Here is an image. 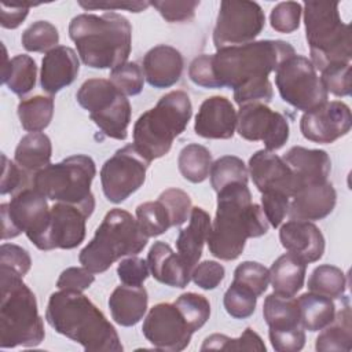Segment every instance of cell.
<instances>
[{"mask_svg":"<svg viewBox=\"0 0 352 352\" xmlns=\"http://www.w3.org/2000/svg\"><path fill=\"white\" fill-rule=\"evenodd\" d=\"M294 54V48L282 40H258L220 48L212 54L217 88H232L234 100L239 106L265 104L274 96L268 74Z\"/></svg>","mask_w":352,"mask_h":352,"instance_id":"1","label":"cell"},{"mask_svg":"<svg viewBox=\"0 0 352 352\" xmlns=\"http://www.w3.org/2000/svg\"><path fill=\"white\" fill-rule=\"evenodd\" d=\"M268 227L261 206L252 202L248 184L231 183L217 192V210L206 238L209 252L220 260H235L248 238L265 235Z\"/></svg>","mask_w":352,"mask_h":352,"instance_id":"2","label":"cell"},{"mask_svg":"<svg viewBox=\"0 0 352 352\" xmlns=\"http://www.w3.org/2000/svg\"><path fill=\"white\" fill-rule=\"evenodd\" d=\"M45 319L56 333L78 342L88 352H121L124 349L114 326L81 292L52 293Z\"/></svg>","mask_w":352,"mask_h":352,"instance_id":"3","label":"cell"},{"mask_svg":"<svg viewBox=\"0 0 352 352\" xmlns=\"http://www.w3.org/2000/svg\"><path fill=\"white\" fill-rule=\"evenodd\" d=\"M69 37L85 66L114 69L126 62L132 48V26L117 12L80 14L69 23Z\"/></svg>","mask_w":352,"mask_h":352,"instance_id":"4","label":"cell"},{"mask_svg":"<svg viewBox=\"0 0 352 352\" xmlns=\"http://www.w3.org/2000/svg\"><path fill=\"white\" fill-rule=\"evenodd\" d=\"M0 346H37L45 337L34 293L22 276L0 270Z\"/></svg>","mask_w":352,"mask_h":352,"instance_id":"5","label":"cell"},{"mask_svg":"<svg viewBox=\"0 0 352 352\" xmlns=\"http://www.w3.org/2000/svg\"><path fill=\"white\" fill-rule=\"evenodd\" d=\"M192 116L190 96L184 91H170L161 96L155 107L143 113L133 125V144L150 162L169 153L175 138L188 125Z\"/></svg>","mask_w":352,"mask_h":352,"instance_id":"6","label":"cell"},{"mask_svg":"<svg viewBox=\"0 0 352 352\" xmlns=\"http://www.w3.org/2000/svg\"><path fill=\"white\" fill-rule=\"evenodd\" d=\"M148 238L138 220L126 210L114 208L106 213L94 238L78 254V261L94 274L107 271L114 261L140 253Z\"/></svg>","mask_w":352,"mask_h":352,"instance_id":"7","label":"cell"},{"mask_svg":"<svg viewBox=\"0 0 352 352\" xmlns=\"http://www.w3.org/2000/svg\"><path fill=\"white\" fill-rule=\"evenodd\" d=\"M305 37L309 45L311 62L316 70L329 66L351 63V28L342 22L336 1L304 3Z\"/></svg>","mask_w":352,"mask_h":352,"instance_id":"8","label":"cell"},{"mask_svg":"<svg viewBox=\"0 0 352 352\" xmlns=\"http://www.w3.org/2000/svg\"><path fill=\"white\" fill-rule=\"evenodd\" d=\"M95 175L94 160L76 154L36 172L32 177V187L48 199L76 205L91 216L95 209V197L91 192Z\"/></svg>","mask_w":352,"mask_h":352,"instance_id":"9","label":"cell"},{"mask_svg":"<svg viewBox=\"0 0 352 352\" xmlns=\"http://www.w3.org/2000/svg\"><path fill=\"white\" fill-rule=\"evenodd\" d=\"M78 104L89 113L91 120L109 138L125 140L131 122V103L110 80L89 78L76 94Z\"/></svg>","mask_w":352,"mask_h":352,"instance_id":"10","label":"cell"},{"mask_svg":"<svg viewBox=\"0 0 352 352\" xmlns=\"http://www.w3.org/2000/svg\"><path fill=\"white\" fill-rule=\"evenodd\" d=\"M1 238H15L22 232L40 250H47V235L51 208L47 198L33 187H25L14 194L8 204H1Z\"/></svg>","mask_w":352,"mask_h":352,"instance_id":"11","label":"cell"},{"mask_svg":"<svg viewBox=\"0 0 352 352\" xmlns=\"http://www.w3.org/2000/svg\"><path fill=\"white\" fill-rule=\"evenodd\" d=\"M275 84L280 98L297 110L311 111L327 102V91L312 62L302 55H292L275 70Z\"/></svg>","mask_w":352,"mask_h":352,"instance_id":"12","label":"cell"},{"mask_svg":"<svg viewBox=\"0 0 352 352\" xmlns=\"http://www.w3.org/2000/svg\"><path fill=\"white\" fill-rule=\"evenodd\" d=\"M265 26V15L256 1L224 0L213 29L216 50L254 41Z\"/></svg>","mask_w":352,"mask_h":352,"instance_id":"13","label":"cell"},{"mask_svg":"<svg viewBox=\"0 0 352 352\" xmlns=\"http://www.w3.org/2000/svg\"><path fill=\"white\" fill-rule=\"evenodd\" d=\"M150 161L146 160L133 143L118 148L100 169L102 190L107 201L121 204L135 191L144 180Z\"/></svg>","mask_w":352,"mask_h":352,"instance_id":"14","label":"cell"},{"mask_svg":"<svg viewBox=\"0 0 352 352\" xmlns=\"http://www.w3.org/2000/svg\"><path fill=\"white\" fill-rule=\"evenodd\" d=\"M236 129L245 140L263 142L268 151L282 148L289 139L287 120L264 103L241 106L236 114Z\"/></svg>","mask_w":352,"mask_h":352,"instance_id":"15","label":"cell"},{"mask_svg":"<svg viewBox=\"0 0 352 352\" xmlns=\"http://www.w3.org/2000/svg\"><path fill=\"white\" fill-rule=\"evenodd\" d=\"M142 331L154 348L170 352L186 349L194 333L175 302L155 304L148 311Z\"/></svg>","mask_w":352,"mask_h":352,"instance_id":"16","label":"cell"},{"mask_svg":"<svg viewBox=\"0 0 352 352\" xmlns=\"http://www.w3.org/2000/svg\"><path fill=\"white\" fill-rule=\"evenodd\" d=\"M352 116L348 104L340 100L326 102L324 104L307 111L300 120L302 136L315 143H333L351 131Z\"/></svg>","mask_w":352,"mask_h":352,"instance_id":"17","label":"cell"},{"mask_svg":"<svg viewBox=\"0 0 352 352\" xmlns=\"http://www.w3.org/2000/svg\"><path fill=\"white\" fill-rule=\"evenodd\" d=\"M249 172L260 192L279 191L293 197L297 191V182L292 169L272 151H256L249 160Z\"/></svg>","mask_w":352,"mask_h":352,"instance_id":"18","label":"cell"},{"mask_svg":"<svg viewBox=\"0 0 352 352\" xmlns=\"http://www.w3.org/2000/svg\"><path fill=\"white\" fill-rule=\"evenodd\" d=\"M89 216L76 205L56 202L51 206L47 250L74 249L85 238V221Z\"/></svg>","mask_w":352,"mask_h":352,"instance_id":"19","label":"cell"},{"mask_svg":"<svg viewBox=\"0 0 352 352\" xmlns=\"http://www.w3.org/2000/svg\"><path fill=\"white\" fill-rule=\"evenodd\" d=\"M236 128V111L226 96H210L195 116L194 132L205 139H231Z\"/></svg>","mask_w":352,"mask_h":352,"instance_id":"20","label":"cell"},{"mask_svg":"<svg viewBox=\"0 0 352 352\" xmlns=\"http://www.w3.org/2000/svg\"><path fill=\"white\" fill-rule=\"evenodd\" d=\"M287 216L290 220H322L329 216L337 201L333 184L327 180L323 183H312L302 186L292 197Z\"/></svg>","mask_w":352,"mask_h":352,"instance_id":"21","label":"cell"},{"mask_svg":"<svg viewBox=\"0 0 352 352\" xmlns=\"http://www.w3.org/2000/svg\"><path fill=\"white\" fill-rule=\"evenodd\" d=\"M279 239L282 246L301 258L304 263H315L324 253V238L322 231L305 220H290L280 227Z\"/></svg>","mask_w":352,"mask_h":352,"instance_id":"22","label":"cell"},{"mask_svg":"<svg viewBox=\"0 0 352 352\" xmlns=\"http://www.w3.org/2000/svg\"><path fill=\"white\" fill-rule=\"evenodd\" d=\"M80 70V60L76 51L66 45H58L48 51L41 60L40 85L43 91L55 95L70 85Z\"/></svg>","mask_w":352,"mask_h":352,"instance_id":"23","label":"cell"},{"mask_svg":"<svg viewBox=\"0 0 352 352\" xmlns=\"http://www.w3.org/2000/svg\"><path fill=\"white\" fill-rule=\"evenodd\" d=\"M184 60L179 50L160 44L148 50L143 58V74L147 82L158 89L175 85L183 73Z\"/></svg>","mask_w":352,"mask_h":352,"instance_id":"24","label":"cell"},{"mask_svg":"<svg viewBox=\"0 0 352 352\" xmlns=\"http://www.w3.org/2000/svg\"><path fill=\"white\" fill-rule=\"evenodd\" d=\"M282 160L292 169L297 182V190L307 184L327 182L330 175L331 161L324 150L294 146L287 150Z\"/></svg>","mask_w":352,"mask_h":352,"instance_id":"25","label":"cell"},{"mask_svg":"<svg viewBox=\"0 0 352 352\" xmlns=\"http://www.w3.org/2000/svg\"><path fill=\"white\" fill-rule=\"evenodd\" d=\"M147 264L151 275L158 282L170 286L184 289L191 280V270L182 260L179 253L162 242L157 241L148 250Z\"/></svg>","mask_w":352,"mask_h":352,"instance_id":"26","label":"cell"},{"mask_svg":"<svg viewBox=\"0 0 352 352\" xmlns=\"http://www.w3.org/2000/svg\"><path fill=\"white\" fill-rule=\"evenodd\" d=\"M148 304V294L143 286H117L109 297V308L114 322L124 327L139 323Z\"/></svg>","mask_w":352,"mask_h":352,"instance_id":"27","label":"cell"},{"mask_svg":"<svg viewBox=\"0 0 352 352\" xmlns=\"http://www.w3.org/2000/svg\"><path fill=\"white\" fill-rule=\"evenodd\" d=\"M212 221L210 216L202 208H192L190 213V223L182 228L176 239L177 253L186 265L192 271L201 258L204 243L206 242Z\"/></svg>","mask_w":352,"mask_h":352,"instance_id":"28","label":"cell"},{"mask_svg":"<svg viewBox=\"0 0 352 352\" xmlns=\"http://www.w3.org/2000/svg\"><path fill=\"white\" fill-rule=\"evenodd\" d=\"M305 271L307 263L293 253L279 256L270 268V282L274 287V293L294 297L304 286Z\"/></svg>","mask_w":352,"mask_h":352,"instance_id":"29","label":"cell"},{"mask_svg":"<svg viewBox=\"0 0 352 352\" xmlns=\"http://www.w3.org/2000/svg\"><path fill=\"white\" fill-rule=\"evenodd\" d=\"M263 316L271 333L304 329L300 319L297 298L271 293L263 304Z\"/></svg>","mask_w":352,"mask_h":352,"instance_id":"30","label":"cell"},{"mask_svg":"<svg viewBox=\"0 0 352 352\" xmlns=\"http://www.w3.org/2000/svg\"><path fill=\"white\" fill-rule=\"evenodd\" d=\"M4 60L1 66V82L18 96L29 94L36 85L37 66L32 56L21 54L8 59L6 47L3 45Z\"/></svg>","mask_w":352,"mask_h":352,"instance_id":"31","label":"cell"},{"mask_svg":"<svg viewBox=\"0 0 352 352\" xmlns=\"http://www.w3.org/2000/svg\"><path fill=\"white\" fill-rule=\"evenodd\" d=\"M51 155L52 144L50 138L41 132H30L19 140L14 158L21 169L34 175L50 165Z\"/></svg>","mask_w":352,"mask_h":352,"instance_id":"32","label":"cell"},{"mask_svg":"<svg viewBox=\"0 0 352 352\" xmlns=\"http://www.w3.org/2000/svg\"><path fill=\"white\" fill-rule=\"evenodd\" d=\"M351 307L348 300L344 298V307L336 312L331 323L322 329L316 338L315 348L319 352L327 351H351L352 349V323Z\"/></svg>","mask_w":352,"mask_h":352,"instance_id":"33","label":"cell"},{"mask_svg":"<svg viewBox=\"0 0 352 352\" xmlns=\"http://www.w3.org/2000/svg\"><path fill=\"white\" fill-rule=\"evenodd\" d=\"M300 319L304 330L319 331L333 322L336 316V304L333 298L318 293H304L297 298Z\"/></svg>","mask_w":352,"mask_h":352,"instance_id":"34","label":"cell"},{"mask_svg":"<svg viewBox=\"0 0 352 352\" xmlns=\"http://www.w3.org/2000/svg\"><path fill=\"white\" fill-rule=\"evenodd\" d=\"M18 117L25 131L40 132L44 131L54 116V99L52 96L36 95L29 99H23L18 104Z\"/></svg>","mask_w":352,"mask_h":352,"instance_id":"35","label":"cell"},{"mask_svg":"<svg viewBox=\"0 0 352 352\" xmlns=\"http://www.w3.org/2000/svg\"><path fill=\"white\" fill-rule=\"evenodd\" d=\"M212 164L210 151L198 143L184 146L177 158V166L182 176L191 183H202L206 180Z\"/></svg>","mask_w":352,"mask_h":352,"instance_id":"36","label":"cell"},{"mask_svg":"<svg viewBox=\"0 0 352 352\" xmlns=\"http://www.w3.org/2000/svg\"><path fill=\"white\" fill-rule=\"evenodd\" d=\"M346 279L344 272L334 265L322 264L316 267L308 278V290L329 298L344 297Z\"/></svg>","mask_w":352,"mask_h":352,"instance_id":"37","label":"cell"},{"mask_svg":"<svg viewBox=\"0 0 352 352\" xmlns=\"http://www.w3.org/2000/svg\"><path fill=\"white\" fill-rule=\"evenodd\" d=\"M210 184L216 192L231 183L248 184V168L245 162L235 155H223L210 166Z\"/></svg>","mask_w":352,"mask_h":352,"instance_id":"38","label":"cell"},{"mask_svg":"<svg viewBox=\"0 0 352 352\" xmlns=\"http://www.w3.org/2000/svg\"><path fill=\"white\" fill-rule=\"evenodd\" d=\"M136 220L147 238L158 236L172 227L169 213L158 199L140 204L136 208Z\"/></svg>","mask_w":352,"mask_h":352,"instance_id":"39","label":"cell"},{"mask_svg":"<svg viewBox=\"0 0 352 352\" xmlns=\"http://www.w3.org/2000/svg\"><path fill=\"white\" fill-rule=\"evenodd\" d=\"M216 349V351H260L265 352V345L261 337L252 329L248 327L238 338H230L224 334H212L205 338L201 351Z\"/></svg>","mask_w":352,"mask_h":352,"instance_id":"40","label":"cell"},{"mask_svg":"<svg viewBox=\"0 0 352 352\" xmlns=\"http://www.w3.org/2000/svg\"><path fill=\"white\" fill-rule=\"evenodd\" d=\"M22 45L29 52H48L58 47V29L48 21H36L26 28L21 37Z\"/></svg>","mask_w":352,"mask_h":352,"instance_id":"41","label":"cell"},{"mask_svg":"<svg viewBox=\"0 0 352 352\" xmlns=\"http://www.w3.org/2000/svg\"><path fill=\"white\" fill-rule=\"evenodd\" d=\"M175 305L179 308L192 331L199 330L210 316V304L202 294L187 292L177 297Z\"/></svg>","mask_w":352,"mask_h":352,"instance_id":"42","label":"cell"},{"mask_svg":"<svg viewBox=\"0 0 352 352\" xmlns=\"http://www.w3.org/2000/svg\"><path fill=\"white\" fill-rule=\"evenodd\" d=\"M227 314L235 319H246L253 315L257 305V296L248 287L232 280L223 298Z\"/></svg>","mask_w":352,"mask_h":352,"instance_id":"43","label":"cell"},{"mask_svg":"<svg viewBox=\"0 0 352 352\" xmlns=\"http://www.w3.org/2000/svg\"><path fill=\"white\" fill-rule=\"evenodd\" d=\"M110 81L125 96H135L143 89L144 74L136 62H125L111 69Z\"/></svg>","mask_w":352,"mask_h":352,"instance_id":"44","label":"cell"},{"mask_svg":"<svg viewBox=\"0 0 352 352\" xmlns=\"http://www.w3.org/2000/svg\"><path fill=\"white\" fill-rule=\"evenodd\" d=\"M234 282L248 287L260 297L268 287L270 270L256 261H243L234 271Z\"/></svg>","mask_w":352,"mask_h":352,"instance_id":"45","label":"cell"},{"mask_svg":"<svg viewBox=\"0 0 352 352\" xmlns=\"http://www.w3.org/2000/svg\"><path fill=\"white\" fill-rule=\"evenodd\" d=\"M158 201H161L166 208L170 217L172 227H179L184 224L190 217L192 205H191V198L186 191L175 187L166 188L160 194Z\"/></svg>","mask_w":352,"mask_h":352,"instance_id":"46","label":"cell"},{"mask_svg":"<svg viewBox=\"0 0 352 352\" xmlns=\"http://www.w3.org/2000/svg\"><path fill=\"white\" fill-rule=\"evenodd\" d=\"M301 12V4L297 1L278 3L270 14V23L279 33H292L300 26Z\"/></svg>","mask_w":352,"mask_h":352,"instance_id":"47","label":"cell"},{"mask_svg":"<svg viewBox=\"0 0 352 352\" xmlns=\"http://www.w3.org/2000/svg\"><path fill=\"white\" fill-rule=\"evenodd\" d=\"M320 81L327 91L336 96L351 95V63L333 65L322 70Z\"/></svg>","mask_w":352,"mask_h":352,"instance_id":"48","label":"cell"},{"mask_svg":"<svg viewBox=\"0 0 352 352\" xmlns=\"http://www.w3.org/2000/svg\"><path fill=\"white\" fill-rule=\"evenodd\" d=\"M32 267V258L23 248L14 243H3L0 248V270L25 276Z\"/></svg>","mask_w":352,"mask_h":352,"instance_id":"49","label":"cell"},{"mask_svg":"<svg viewBox=\"0 0 352 352\" xmlns=\"http://www.w3.org/2000/svg\"><path fill=\"white\" fill-rule=\"evenodd\" d=\"M161 16L173 23V22H186L191 21L195 15V10L199 6V1H168V0H155L150 1Z\"/></svg>","mask_w":352,"mask_h":352,"instance_id":"50","label":"cell"},{"mask_svg":"<svg viewBox=\"0 0 352 352\" xmlns=\"http://www.w3.org/2000/svg\"><path fill=\"white\" fill-rule=\"evenodd\" d=\"M261 204L265 219L274 228H276L280 226L289 212L290 197L279 191H267L261 192Z\"/></svg>","mask_w":352,"mask_h":352,"instance_id":"51","label":"cell"},{"mask_svg":"<svg viewBox=\"0 0 352 352\" xmlns=\"http://www.w3.org/2000/svg\"><path fill=\"white\" fill-rule=\"evenodd\" d=\"M148 264L147 260H143L138 256H129L120 261L117 267V275L122 285L128 286H142L143 282L148 278Z\"/></svg>","mask_w":352,"mask_h":352,"instance_id":"52","label":"cell"},{"mask_svg":"<svg viewBox=\"0 0 352 352\" xmlns=\"http://www.w3.org/2000/svg\"><path fill=\"white\" fill-rule=\"evenodd\" d=\"M224 267L213 260H205L202 263H198L191 271L192 282L204 290L216 289L224 279Z\"/></svg>","mask_w":352,"mask_h":352,"instance_id":"53","label":"cell"},{"mask_svg":"<svg viewBox=\"0 0 352 352\" xmlns=\"http://www.w3.org/2000/svg\"><path fill=\"white\" fill-rule=\"evenodd\" d=\"M95 280L94 272L85 267H69L59 275L56 280V287L59 290L84 292Z\"/></svg>","mask_w":352,"mask_h":352,"instance_id":"54","label":"cell"},{"mask_svg":"<svg viewBox=\"0 0 352 352\" xmlns=\"http://www.w3.org/2000/svg\"><path fill=\"white\" fill-rule=\"evenodd\" d=\"M188 77L198 87L217 88L212 69V54H202L194 58L188 67Z\"/></svg>","mask_w":352,"mask_h":352,"instance_id":"55","label":"cell"},{"mask_svg":"<svg viewBox=\"0 0 352 352\" xmlns=\"http://www.w3.org/2000/svg\"><path fill=\"white\" fill-rule=\"evenodd\" d=\"M3 160V175L0 184V194L6 195L10 192L19 191L26 186V172L10 161L4 154H1Z\"/></svg>","mask_w":352,"mask_h":352,"instance_id":"56","label":"cell"},{"mask_svg":"<svg viewBox=\"0 0 352 352\" xmlns=\"http://www.w3.org/2000/svg\"><path fill=\"white\" fill-rule=\"evenodd\" d=\"M270 341L272 348L276 352H297L301 351L305 345V331L304 329L271 333L268 331Z\"/></svg>","mask_w":352,"mask_h":352,"instance_id":"57","label":"cell"},{"mask_svg":"<svg viewBox=\"0 0 352 352\" xmlns=\"http://www.w3.org/2000/svg\"><path fill=\"white\" fill-rule=\"evenodd\" d=\"M78 6L84 10H124L129 12H142L150 7V1H132V0H104V1H78Z\"/></svg>","mask_w":352,"mask_h":352,"instance_id":"58","label":"cell"},{"mask_svg":"<svg viewBox=\"0 0 352 352\" xmlns=\"http://www.w3.org/2000/svg\"><path fill=\"white\" fill-rule=\"evenodd\" d=\"M34 4H0V25L6 29H16L28 16L29 8Z\"/></svg>","mask_w":352,"mask_h":352,"instance_id":"59","label":"cell"}]
</instances>
